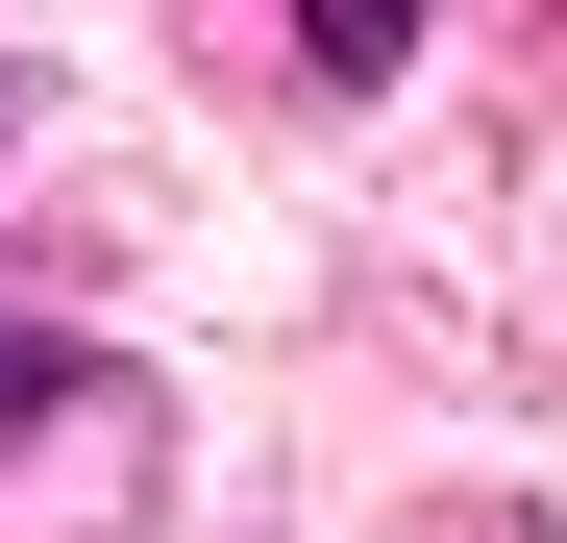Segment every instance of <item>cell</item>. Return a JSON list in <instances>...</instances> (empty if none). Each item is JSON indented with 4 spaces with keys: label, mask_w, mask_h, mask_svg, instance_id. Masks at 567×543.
<instances>
[{
    "label": "cell",
    "mask_w": 567,
    "mask_h": 543,
    "mask_svg": "<svg viewBox=\"0 0 567 543\" xmlns=\"http://www.w3.org/2000/svg\"><path fill=\"white\" fill-rule=\"evenodd\" d=\"M0 396H50V346H25V321H0Z\"/></svg>",
    "instance_id": "cell-1"
},
{
    "label": "cell",
    "mask_w": 567,
    "mask_h": 543,
    "mask_svg": "<svg viewBox=\"0 0 567 543\" xmlns=\"http://www.w3.org/2000/svg\"><path fill=\"white\" fill-rule=\"evenodd\" d=\"M0 100H25V74H0Z\"/></svg>",
    "instance_id": "cell-2"
}]
</instances>
